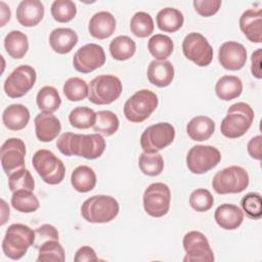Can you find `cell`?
Listing matches in <instances>:
<instances>
[{"label":"cell","instance_id":"44dd1931","mask_svg":"<svg viewBox=\"0 0 262 262\" xmlns=\"http://www.w3.org/2000/svg\"><path fill=\"white\" fill-rule=\"evenodd\" d=\"M116 30L115 16L108 11H98L92 15L88 24L90 35L102 40L111 37Z\"/></svg>","mask_w":262,"mask_h":262},{"label":"cell","instance_id":"8992f818","mask_svg":"<svg viewBox=\"0 0 262 262\" xmlns=\"http://www.w3.org/2000/svg\"><path fill=\"white\" fill-rule=\"evenodd\" d=\"M33 167L42 178L50 185L59 184L66 175V167L60 159L48 149H39L33 156Z\"/></svg>","mask_w":262,"mask_h":262},{"label":"cell","instance_id":"603a6c76","mask_svg":"<svg viewBox=\"0 0 262 262\" xmlns=\"http://www.w3.org/2000/svg\"><path fill=\"white\" fill-rule=\"evenodd\" d=\"M147 79L157 87L169 86L175 75L174 67L169 60H152L147 68Z\"/></svg>","mask_w":262,"mask_h":262},{"label":"cell","instance_id":"f35d334b","mask_svg":"<svg viewBox=\"0 0 262 262\" xmlns=\"http://www.w3.org/2000/svg\"><path fill=\"white\" fill-rule=\"evenodd\" d=\"M96 120V113L87 106H77L69 115L70 124L77 129H88L93 127Z\"/></svg>","mask_w":262,"mask_h":262},{"label":"cell","instance_id":"816d5d0a","mask_svg":"<svg viewBox=\"0 0 262 262\" xmlns=\"http://www.w3.org/2000/svg\"><path fill=\"white\" fill-rule=\"evenodd\" d=\"M1 210H2V214H1V225H4L7 221V219L9 218V207L7 206L6 202L2 199L1 200Z\"/></svg>","mask_w":262,"mask_h":262},{"label":"cell","instance_id":"8fae6325","mask_svg":"<svg viewBox=\"0 0 262 262\" xmlns=\"http://www.w3.org/2000/svg\"><path fill=\"white\" fill-rule=\"evenodd\" d=\"M221 161L218 148L212 145H194L186 155V165L193 174H204L215 168Z\"/></svg>","mask_w":262,"mask_h":262},{"label":"cell","instance_id":"cb8c5ba5","mask_svg":"<svg viewBox=\"0 0 262 262\" xmlns=\"http://www.w3.org/2000/svg\"><path fill=\"white\" fill-rule=\"evenodd\" d=\"M78 43L77 33L70 28L54 29L49 35V44L52 50L58 54H66Z\"/></svg>","mask_w":262,"mask_h":262},{"label":"cell","instance_id":"d6986e66","mask_svg":"<svg viewBox=\"0 0 262 262\" xmlns=\"http://www.w3.org/2000/svg\"><path fill=\"white\" fill-rule=\"evenodd\" d=\"M239 28L247 39L253 43L262 42V9L250 8L239 17Z\"/></svg>","mask_w":262,"mask_h":262},{"label":"cell","instance_id":"d4e9b609","mask_svg":"<svg viewBox=\"0 0 262 262\" xmlns=\"http://www.w3.org/2000/svg\"><path fill=\"white\" fill-rule=\"evenodd\" d=\"M30 121V112L27 106L21 103H13L8 105L2 114V122L4 126L12 131L24 129Z\"/></svg>","mask_w":262,"mask_h":262},{"label":"cell","instance_id":"c3c4849f","mask_svg":"<svg viewBox=\"0 0 262 262\" xmlns=\"http://www.w3.org/2000/svg\"><path fill=\"white\" fill-rule=\"evenodd\" d=\"M261 142H262V136L257 135L253 137L247 144V149L251 158L260 161L262 158L261 152Z\"/></svg>","mask_w":262,"mask_h":262},{"label":"cell","instance_id":"ac0fdd59","mask_svg":"<svg viewBox=\"0 0 262 262\" xmlns=\"http://www.w3.org/2000/svg\"><path fill=\"white\" fill-rule=\"evenodd\" d=\"M34 123L36 136L42 142L52 141L61 131L60 121L52 113H39L35 117Z\"/></svg>","mask_w":262,"mask_h":262},{"label":"cell","instance_id":"f546056e","mask_svg":"<svg viewBox=\"0 0 262 262\" xmlns=\"http://www.w3.org/2000/svg\"><path fill=\"white\" fill-rule=\"evenodd\" d=\"M4 48L8 55L14 59L23 58L29 50V40L25 33L13 30L4 38Z\"/></svg>","mask_w":262,"mask_h":262},{"label":"cell","instance_id":"b9f144b4","mask_svg":"<svg viewBox=\"0 0 262 262\" xmlns=\"http://www.w3.org/2000/svg\"><path fill=\"white\" fill-rule=\"evenodd\" d=\"M8 187L12 192L20 189H27V190L33 191L35 188V180L31 172L23 168L9 175Z\"/></svg>","mask_w":262,"mask_h":262},{"label":"cell","instance_id":"8d00e7d4","mask_svg":"<svg viewBox=\"0 0 262 262\" xmlns=\"http://www.w3.org/2000/svg\"><path fill=\"white\" fill-rule=\"evenodd\" d=\"M155 25L150 14L144 11L136 12L130 20V30L138 38H146L154 32Z\"/></svg>","mask_w":262,"mask_h":262},{"label":"cell","instance_id":"30bf717a","mask_svg":"<svg viewBox=\"0 0 262 262\" xmlns=\"http://www.w3.org/2000/svg\"><path fill=\"white\" fill-rule=\"evenodd\" d=\"M175 138L174 127L167 122L148 126L140 137V146L143 151L158 152L170 145Z\"/></svg>","mask_w":262,"mask_h":262},{"label":"cell","instance_id":"7bdbcfd3","mask_svg":"<svg viewBox=\"0 0 262 262\" xmlns=\"http://www.w3.org/2000/svg\"><path fill=\"white\" fill-rule=\"evenodd\" d=\"M189 205L196 212H206L213 207L214 198L208 189L196 188L189 195Z\"/></svg>","mask_w":262,"mask_h":262},{"label":"cell","instance_id":"bcb514c9","mask_svg":"<svg viewBox=\"0 0 262 262\" xmlns=\"http://www.w3.org/2000/svg\"><path fill=\"white\" fill-rule=\"evenodd\" d=\"M220 0H194L192 2L194 10L202 16H212L218 12L221 6Z\"/></svg>","mask_w":262,"mask_h":262},{"label":"cell","instance_id":"5b68a950","mask_svg":"<svg viewBox=\"0 0 262 262\" xmlns=\"http://www.w3.org/2000/svg\"><path fill=\"white\" fill-rule=\"evenodd\" d=\"M159 98L157 94L147 89H141L131 95L124 104V115L132 123L145 121L157 108Z\"/></svg>","mask_w":262,"mask_h":262},{"label":"cell","instance_id":"ffe728a7","mask_svg":"<svg viewBox=\"0 0 262 262\" xmlns=\"http://www.w3.org/2000/svg\"><path fill=\"white\" fill-rule=\"evenodd\" d=\"M44 5L39 0H23L16 8L17 21L27 28L37 26L44 16Z\"/></svg>","mask_w":262,"mask_h":262},{"label":"cell","instance_id":"9a60e30c","mask_svg":"<svg viewBox=\"0 0 262 262\" xmlns=\"http://www.w3.org/2000/svg\"><path fill=\"white\" fill-rule=\"evenodd\" d=\"M105 62L103 48L95 43H89L80 47L74 54V69L82 74H88L102 67Z\"/></svg>","mask_w":262,"mask_h":262},{"label":"cell","instance_id":"83f0119b","mask_svg":"<svg viewBox=\"0 0 262 262\" xmlns=\"http://www.w3.org/2000/svg\"><path fill=\"white\" fill-rule=\"evenodd\" d=\"M71 184L79 192L91 191L96 185V174L92 168L86 165L78 166L71 175Z\"/></svg>","mask_w":262,"mask_h":262},{"label":"cell","instance_id":"f1b7e54d","mask_svg":"<svg viewBox=\"0 0 262 262\" xmlns=\"http://www.w3.org/2000/svg\"><path fill=\"white\" fill-rule=\"evenodd\" d=\"M156 20L161 31L174 33L183 26L184 16L180 10L173 7H166L158 12Z\"/></svg>","mask_w":262,"mask_h":262},{"label":"cell","instance_id":"60d3db41","mask_svg":"<svg viewBox=\"0 0 262 262\" xmlns=\"http://www.w3.org/2000/svg\"><path fill=\"white\" fill-rule=\"evenodd\" d=\"M50 12L58 23H69L77 14L76 4L71 0H55L51 4Z\"/></svg>","mask_w":262,"mask_h":262},{"label":"cell","instance_id":"681fc988","mask_svg":"<svg viewBox=\"0 0 262 262\" xmlns=\"http://www.w3.org/2000/svg\"><path fill=\"white\" fill-rule=\"evenodd\" d=\"M261 54H262V49L258 48L256 51L252 53V56H251V72H252V75L257 79L262 78V72L260 67Z\"/></svg>","mask_w":262,"mask_h":262},{"label":"cell","instance_id":"d6a6232c","mask_svg":"<svg viewBox=\"0 0 262 262\" xmlns=\"http://www.w3.org/2000/svg\"><path fill=\"white\" fill-rule=\"evenodd\" d=\"M36 102L40 111L53 113L59 108L61 104V98L55 87L44 86L38 91Z\"/></svg>","mask_w":262,"mask_h":262},{"label":"cell","instance_id":"3957f363","mask_svg":"<svg viewBox=\"0 0 262 262\" xmlns=\"http://www.w3.org/2000/svg\"><path fill=\"white\" fill-rule=\"evenodd\" d=\"M35 230L21 223L8 226L2 241V250L6 257L12 260L23 258L29 248L34 245Z\"/></svg>","mask_w":262,"mask_h":262},{"label":"cell","instance_id":"ba28073f","mask_svg":"<svg viewBox=\"0 0 262 262\" xmlns=\"http://www.w3.org/2000/svg\"><path fill=\"white\" fill-rule=\"evenodd\" d=\"M88 99L94 104H110L117 100L122 93L121 80L114 75H99L88 85Z\"/></svg>","mask_w":262,"mask_h":262},{"label":"cell","instance_id":"836d02e7","mask_svg":"<svg viewBox=\"0 0 262 262\" xmlns=\"http://www.w3.org/2000/svg\"><path fill=\"white\" fill-rule=\"evenodd\" d=\"M120 126V121L117 115L111 111H99L96 113V120L93 125V130L103 136L115 134Z\"/></svg>","mask_w":262,"mask_h":262},{"label":"cell","instance_id":"277c9868","mask_svg":"<svg viewBox=\"0 0 262 262\" xmlns=\"http://www.w3.org/2000/svg\"><path fill=\"white\" fill-rule=\"evenodd\" d=\"M120 211L118 201L105 194H96L87 199L81 206L82 217L90 223H107L114 220Z\"/></svg>","mask_w":262,"mask_h":262},{"label":"cell","instance_id":"7402d4cb","mask_svg":"<svg viewBox=\"0 0 262 262\" xmlns=\"http://www.w3.org/2000/svg\"><path fill=\"white\" fill-rule=\"evenodd\" d=\"M214 218L221 228L233 230L242 225L244 221V212L235 205L223 204L215 210Z\"/></svg>","mask_w":262,"mask_h":262},{"label":"cell","instance_id":"4316f807","mask_svg":"<svg viewBox=\"0 0 262 262\" xmlns=\"http://www.w3.org/2000/svg\"><path fill=\"white\" fill-rule=\"evenodd\" d=\"M216 95L224 101L238 97L243 92V82L241 78L233 75H225L218 79L215 85Z\"/></svg>","mask_w":262,"mask_h":262},{"label":"cell","instance_id":"6da1fadb","mask_svg":"<svg viewBox=\"0 0 262 262\" xmlns=\"http://www.w3.org/2000/svg\"><path fill=\"white\" fill-rule=\"evenodd\" d=\"M56 146L64 156H78L87 160H94L103 154L105 140L98 133L77 134L64 132L57 138Z\"/></svg>","mask_w":262,"mask_h":262},{"label":"cell","instance_id":"d590c367","mask_svg":"<svg viewBox=\"0 0 262 262\" xmlns=\"http://www.w3.org/2000/svg\"><path fill=\"white\" fill-rule=\"evenodd\" d=\"M138 166L144 175L158 176L164 169V160L159 152L143 151L139 156Z\"/></svg>","mask_w":262,"mask_h":262},{"label":"cell","instance_id":"484cf974","mask_svg":"<svg viewBox=\"0 0 262 262\" xmlns=\"http://www.w3.org/2000/svg\"><path fill=\"white\" fill-rule=\"evenodd\" d=\"M215 131V122L207 116L193 117L186 125V133L194 141L208 140Z\"/></svg>","mask_w":262,"mask_h":262},{"label":"cell","instance_id":"74e56055","mask_svg":"<svg viewBox=\"0 0 262 262\" xmlns=\"http://www.w3.org/2000/svg\"><path fill=\"white\" fill-rule=\"evenodd\" d=\"M66 98L70 101H80L88 96V85L85 80L79 77L69 78L62 87Z\"/></svg>","mask_w":262,"mask_h":262},{"label":"cell","instance_id":"7a4b0ae2","mask_svg":"<svg viewBox=\"0 0 262 262\" xmlns=\"http://www.w3.org/2000/svg\"><path fill=\"white\" fill-rule=\"evenodd\" d=\"M254 121V111L246 102H236L229 106L226 116L221 122V134L234 139L246 134Z\"/></svg>","mask_w":262,"mask_h":262},{"label":"cell","instance_id":"ab89813d","mask_svg":"<svg viewBox=\"0 0 262 262\" xmlns=\"http://www.w3.org/2000/svg\"><path fill=\"white\" fill-rule=\"evenodd\" d=\"M38 262H50V261H59L63 262L66 260V254L62 246L56 239H51L45 242L38 249Z\"/></svg>","mask_w":262,"mask_h":262},{"label":"cell","instance_id":"e0dca14e","mask_svg":"<svg viewBox=\"0 0 262 262\" xmlns=\"http://www.w3.org/2000/svg\"><path fill=\"white\" fill-rule=\"evenodd\" d=\"M219 63L228 71H238L247 62V50L245 46L235 41H227L221 44L218 51Z\"/></svg>","mask_w":262,"mask_h":262},{"label":"cell","instance_id":"4dcf8cb0","mask_svg":"<svg viewBox=\"0 0 262 262\" xmlns=\"http://www.w3.org/2000/svg\"><path fill=\"white\" fill-rule=\"evenodd\" d=\"M173 48L172 39L164 34H156L147 42V49L156 60H166L172 54Z\"/></svg>","mask_w":262,"mask_h":262},{"label":"cell","instance_id":"1f68e13d","mask_svg":"<svg viewBox=\"0 0 262 262\" xmlns=\"http://www.w3.org/2000/svg\"><path fill=\"white\" fill-rule=\"evenodd\" d=\"M135 51L136 44L128 36H118L110 43V52L116 60H127L134 55Z\"/></svg>","mask_w":262,"mask_h":262},{"label":"cell","instance_id":"4fadbf2b","mask_svg":"<svg viewBox=\"0 0 262 262\" xmlns=\"http://www.w3.org/2000/svg\"><path fill=\"white\" fill-rule=\"evenodd\" d=\"M36 71L29 64L15 68L4 82V91L10 98H18L27 94L35 85Z\"/></svg>","mask_w":262,"mask_h":262},{"label":"cell","instance_id":"5bb4252c","mask_svg":"<svg viewBox=\"0 0 262 262\" xmlns=\"http://www.w3.org/2000/svg\"><path fill=\"white\" fill-rule=\"evenodd\" d=\"M182 245L186 253L184 262H212L215 259L208 238L201 231L192 230L185 233Z\"/></svg>","mask_w":262,"mask_h":262},{"label":"cell","instance_id":"2e32d148","mask_svg":"<svg viewBox=\"0 0 262 262\" xmlns=\"http://www.w3.org/2000/svg\"><path fill=\"white\" fill-rule=\"evenodd\" d=\"M26 144L20 138H8L1 146V166L6 175L25 168Z\"/></svg>","mask_w":262,"mask_h":262},{"label":"cell","instance_id":"7c38bea8","mask_svg":"<svg viewBox=\"0 0 262 262\" xmlns=\"http://www.w3.org/2000/svg\"><path fill=\"white\" fill-rule=\"evenodd\" d=\"M184 56L199 67H207L213 60V48L208 40L200 33L191 32L182 42Z\"/></svg>","mask_w":262,"mask_h":262},{"label":"cell","instance_id":"e575fe53","mask_svg":"<svg viewBox=\"0 0 262 262\" xmlns=\"http://www.w3.org/2000/svg\"><path fill=\"white\" fill-rule=\"evenodd\" d=\"M11 206L18 212L32 213L39 209L40 203L32 190L20 189L12 192Z\"/></svg>","mask_w":262,"mask_h":262},{"label":"cell","instance_id":"f6af8a7d","mask_svg":"<svg viewBox=\"0 0 262 262\" xmlns=\"http://www.w3.org/2000/svg\"><path fill=\"white\" fill-rule=\"evenodd\" d=\"M51 239L58 241L57 229L51 224H43L35 229V242L33 246L34 248L39 249L42 244Z\"/></svg>","mask_w":262,"mask_h":262},{"label":"cell","instance_id":"52a82bcc","mask_svg":"<svg viewBox=\"0 0 262 262\" xmlns=\"http://www.w3.org/2000/svg\"><path fill=\"white\" fill-rule=\"evenodd\" d=\"M250 178L246 169L230 166L218 171L212 180V187L218 194L239 193L249 186Z\"/></svg>","mask_w":262,"mask_h":262},{"label":"cell","instance_id":"9c48e42d","mask_svg":"<svg viewBox=\"0 0 262 262\" xmlns=\"http://www.w3.org/2000/svg\"><path fill=\"white\" fill-rule=\"evenodd\" d=\"M143 208L147 215L159 218L165 216L170 209L171 191L167 184L155 182L149 184L143 193Z\"/></svg>","mask_w":262,"mask_h":262},{"label":"cell","instance_id":"7dc6e473","mask_svg":"<svg viewBox=\"0 0 262 262\" xmlns=\"http://www.w3.org/2000/svg\"><path fill=\"white\" fill-rule=\"evenodd\" d=\"M98 258L93 248L89 246H83L79 248L75 254V262H84V261H97Z\"/></svg>","mask_w":262,"mask_h":262},{"label":"cell","instance_id":"f907efd6","mask_svg":"<svg viewBox=\"0 0 262 262\" xmlns=\"http://www.w3.org/2000/svg\"><path fill=\"white\" fill-rule=\"evenodd\" d=\"M0 13H1V20H0V26L4 27L7 21H9L10 16H11V11L9 6L4 2L0 1Z\"/></svg>","mask_w":262,"mask_h":262},{"label":"cell","instance_id":"ee69618b","mask_svg":"<svg viewBox=\"0 0 262 262\" xmlns=\"http://www.w3.org/2000/svg\"><path fill=\"white\" fill-rule=\"evenodd\" d=\"M244 212L252 219H260L262 215L261 195L258 192H249L241 201Z\"/></svg>","mask_w":262,"mask_h":262}]
</instances>
